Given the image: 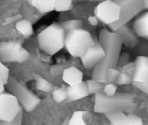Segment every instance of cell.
Masks as SVG:
<instances>
[{"instance_id": "6da1fadb", "label": "cell", "mask_w": 148, "mask_h": 125, "mask_svg": "<svg viewBox=\"0 0 148 125\" xmlns=\"http://www.w3.org/2000/svg\"><path fill=\"white\" fill-rule=\"evenodd\" d=\"M99 41L105 50L103 59L95 66L92 79L105 83V75L109 68L116 67L121 49L122 40L118 33L102 30Z\"/></svg>"}, {"instance_id": "7a4b0ae2", "label": "cell", "mask_w": 148, "mask_h": 125, "mask_svg": "<svg viewBox=\"0 0 148 125\" xmlns=\"http://www.w3.org/2000/svg\"><path fill=\"white\" fill-rule=\"evenodd\" d=\"M66 31L59 23H52L38 35V44L45 54L52 56L65 46Z\"/></svg>"}, {"instance_id": "3957f363", "label": "cell", "mask_w": 148, "mask_h": 125, "mask_svg": "<svg viewBox=\"0 0 148 125\" xmlns=\"http://www.w3.org/2000/svg\"><path fill=\"white\" fill-rule=\"evenodd\" d=\"M134 106V95L130 93H116L114 96H105L103 93L95 94V111L98 113L125 111Z\"/></svg>"}, {"instance_id": "277c9868", "label": "cell", "mask_w": 148, "mask_h": 125, "mask_svg": "<svg viewBox=\"0 0 148 125\" xmlns=\"http://www.w3.org/2000/svg\"><path fill=\"white\" fill-rule=\"evenodd\" d=\"M95 43L90 33L83 28L72 30L66 33L65 47L68 53L75 58H81Z\"/></svg>"}, {"instance_id": "5b68a950", "label": "cell", "mask_w": 148, "mask_h": 125, "mask_svg": "<svg viewBox=\"0 0 148 125\" xmlns=\"http://www.w3.org/2000/svg\"><path fill=\"white\" fill-rule=\"evenodd\" d=\"M5 87L8 90V92L12 93L18 99L21 107L25 111H32L40 103V99L31 91L25 85L13 77H10Z\"/></svg>"}, {"instance_id": "8992f818", "label": "cell", "mask_w": 148, "mask_h": 125, "mask_svg": "<svg viewBox=\"0 0 148 125\" xmlns=\"http://www.w3.org/2000/svg\"><path fill=\"white\" fill-rule=\"evenodd\" d=\"M30 54L18 41L0 43V62L2 63H24L29 59Z\"/></svg>"}, {"instance_id": "52a82bcc", "label": "cell", "mask_w": 148, "mask_h": 125, "mask_svg": "<svg viewBox=\"0 0 148 125\" xmlns=\"http://www.w3.org/2000/svg\"><path fill=\"white\" fill-rule=\"evenodd\" d=\"M121 13V7L113 0L102 2L95 10V17L106 25H111L120 20Z\"/></svg>"}, {"instance_id": "ba28073f", "label": "cell", "mask_w": 148, "mask_h": 125, "mask_svg": "<svg viewBox=\"0 0 148 125\" xmlns=\"http://www.w3.org/2000/svg\"><path fill=\"white\" fill-rule=\"evenodd\" d=\"M22 111L18 99L14 95L6 91L0 94V121H13Z\"/></svg>"}, {"instance_id": "9c48e42d", "label": "cell", "mask_w": 148, "mask_h": 125, "mask_svg": "<svg viewBox=\"0 0 148 125\" xmlns=\"http://www.w3.org/2000/svg\"><path fill=\"white\" fill-rule=\"evenodd\" d=\"M105 55V50L100 42L99 40H95V44L89 48L80 59L85 68L91 69L95 67V66L103 59Z\"/></svg>"}, {"instance_id": "30bf717a", "label": "cell", "mask_w": 148, "mask_h": 125, "mask_svg": "<svg viewBox=\"0 0 148 125\" xmlns=\"http://www.w3.org/2000/svg\"><path fill=\"white\" fill-rule=\"evenodd\" d=\"M132 79L133 82H148V56L136 57Z\"/></svg>"}, {"instance_id": "8fae6325", "label": "cell", "mask_w": 148, "mask_h": 125, "mask_svg": "<svg viewBox=\"0 0 148 125\" xmlns=\"http://www.w3.org/2000/svg\"><path fill=\"white\" fill-rule=\"evenodd\" d=\"M90 95L88 89L86 82L82 81L80 83L73 85V86H68L67 87V96L68 100L71 101H77L82 99L85 97H87Z\"/></svg>"}, {"instance_id": "7c38bea8", "label": "cell", "mask_w": 148, "mask_h": 125, "mask_svg": "<svg viewBox=\"0 0 148 125\" xmlns=\"http://www.w3.org/2000/svg\"><path fill=\"white\" fill-rule=\"evenodd\" d=\"M62 77L68 86H73L83 81V72L76 67L71 66L64 69Z\"/></svg>"}, {"instance_id": "4fadbf2b", "label": "cell", "mask_w": 148, "mask_h": 125, "mask_svg": "<svg viewBox=\"0 0 148 125\" xmlns=\"http://www.w3.org/2000/svg\"><path fill=\"white\" fill-rule=\"evenodd\" d=\"M133 30L138 37L148 39V11L136 18L134 22Z\"/></svg>"}, {"instance_id": "5bb4252c", "label": "cell", "mask_w": 148, "mask_h": 125, "mask_svg": "<svg viewBox=\"0 0 148 125\" xmlns=\"http://www.w3.org/2000/svg\"><path fill=\"white\" fill-rule=\"evenodd\" d=\"M55 0H29L30 5L40 13H47L55 10Z\"/></svg>"}, {"instance_id": "9a60e30c", "label": "cell", "mask_w": 148, "mask_h": 125, "mask_svg": "<svg viewBox=\"0 0 148 125\" xmlns=\"http://www.w3.org/2000/svg\"><path fill=\"white\" fill-rule=\"evenodd\" d=\"M105 116L109 120L111 125H127L128 116L123 111H116L105 113Z\"/></svg>"}, {"instance_id": "2e32d148", "label": "cell", "mask_w": 148, "mask_h": 125, "mask_svg": "<svg viewBox=\"0 0 148 125\" xmlns=\"http://www.w3.org/2000/svg\"><path fill=\"white\" fill-rule=\"evenodd\" d=\"M121 36L123 43L127 46H134L138 43V36L135 33L134 31H131L129 28L121 29V33H118Z\"/></svg>"}, {"instance_id": "e0dca14e", "label": "cell", "mask_w": 148, "mask_h": 125, "mask_svg": "<svg viewBox=\"0 0 148 125\" xmlns=\"http://www.w3.org/2000/svg\"><path fill=\"white\" fill-rule=\"evenodd\" d=\"M15 28L24 37H29L34 33L32 24L26 19L20 20L16 22Z\"/></svg>"}, {"instance_id": "ac0fdd59", "label": "cell", "mask_w": 148, "mask_h": 125, "mask_svg": "<svg viewBox=\"0 0 148 125\" xmlns=\"http://www.w3.org/2000/svg\"><path fill=\"white\" fill-rule=\"evenodd\" d=\"M36 87L38 90H42V91L45 92V93H50L53 91V85L49 82V81L47 80L45 78L42 77L40 76H38L36 78Z\"/></svg>"}, {"instance_id": "d6986e66", "label": "cell", "mask_w": 148, "mask_h": 125, "mask_svg": "<svg viewBox=\"0 0 148 125\" xmlns=\"http://www.w3.org/2000/svg\"><path fill=\"white\" fill-rule=\"evenodd\" d=\"M86 82L90 94H97V93H102L105 83L95 80L94 79L86 80Z\"/></svg>"}, {"instance_id": "ffe728a7", "label": "cell", "mask_w": 148, "mask_h": 125, "mask_svg": "<svg viewBox=\"0 0 148 125\" xmlns=\"http://www.w3.org/2000/svg\"><path fill=\"white\" fill-rule=\"evenodd\" d=\"M72 7V0H55V10L58 12H65L70 10Z\"/></svg>"}, {"instance_id": "44dd1931", "label": "cell", "mask_w": 148, "mask_h": 125, "mask_svg": "<svg viewBox=\"0 0 148 125\" xmlns=\"http://www.w3.org/2000/svg\"><path fill=\"white\" fill-rule=\"evenodd\" d=\"M62 26V28L65 29V31L67 32L68 31H71L72 30L78 29V28H82L83 26V23L81 20H71L65 21V22H62L60 24Z\"/></svg>"}, {"instance_id": "7402d4cb", "label": "cell", "mask_w": 148, "mask_h": 125, "mask_svg": "<svg viewBox=\"0 0 148 125\" xmlns=\"http://www.w3.org/2000/svg\"><path fill=\"white\" fill-rule=\"evenodd\" d=\"M84 111H82L74 112L71 119H69V121H68L69 125H86L84 119Z\"/></svg>"}, {"instance_id": "603a6c76", "label": "cell", "mask_w": 148, "mask_h": 125, "mask_svg": "<svg viewBox=\"0 0 148 125\" xmlns=\"http://www.w3.org/2000/svg\"><path fill=\"white\" fill-rule=\"evenodd\" d=\"M52 99L57 103H60L68 99L67 88H59L52 91Z\"/></svg>"}, {"instance_id": "cb8c5ba5", "label": "cell", "mask_w": 148, "mask_h": 125, "mask_svg": "<svg viewBox=\"0 0 148 125\" xmlns=\"http://www.w3.org/2000/svg\"><path fill=\"white\" fill-rule=\"evenodd\" d=\"M120 72H121L117 69V67L109 68L105 75V83L116 82Z\"/></svg>"}, {"instance_id": "d4e9b609", "label": "cell", "mask_w": 148, "mask_h": 125, "mask_svg": "<svg viewBox=\"0 0 148 125\" xmlns=\"http://www.w3.org/2000/svg\"><path fill=\"white\" fill-rule=\"evenodd\" d=\"M115 83L116 85H121V86L133 83L132 76H131L129 73H126V72H120Z\"/></svg>"}, {"instance_id": "484cf974", "label": "cell", "mask_w": 148, "mask_h": 125, "mask_svg": "<svg viewBox=\"0 0 148 125\" xmlns=\"http://www.w3.org/2000/svg\"><path fill=\"white\" fill-rule=\"evenodd\" d=\"M10 77V69L5 66V64L0 62V82H2L6 86Z\"/></svg>"}, {"instance_id": "4316f807", "label": "cell", "mask_w": 148, "mask_h": 125, "mask_svg": "<svg viewBox=\"0 0 148 125\" xmlns=\"http://www.w3.org/2000/svg\"><path fill=\"white\" fill-rule=\"evenodd\" d=\"M117 85L115 82H110V83H105L104 86V89L102 93L108 96H114L117 91Z\"/></svg>"}, {"instance_id": "83f0119b", "label": "cell", "mask_w": 148, "mask_h": 125, "mask_svg": "<svg viewBox=\"0 0 148 125\" xmlns=\"http://www.w3.org/2000/svg\"><path fill=\"white\" fill-rule=\"evenodd\" d=\"M127 116H128L127 125H144L142 118L139 117V116H137V115L131 113V114L127 115Z\"/></svg>"}, {"instance_id": "f1b7e54d", "label": "cell", "mask_w": 148, "mask_h": 125, "mask_svg": "<svg viewBox=\"0 0 148 125\" xmlns=\"http://www.w3.org/2000/svg\"><path fill=\"white\" fill-rule=\"evenodd\" d=\"M22 121L23 111L13 121H11V122H3V121H0V125H22Z\"/></svg>"}, {"instance_id": "f546056e", "label": "cell", "mask_w": 148, "mask_h": 125, "mask_svg": "<svg viewBox=\"0 0 148 125\" xmlns=\"http://www.w3.org/2000/svg\"><path fill=\"white\" fill-rule=\"evenodd\" d=\"M133 84L138 89L142 90V92L148 96V82H133Z\"/></svg>"}, {"instance_id": "4dcf8cb0", "label": "cell", "mask_w": 148, "mask_h": 125, "mask_svg": "<svg viewBox=\"0 0 148 125\" xmlns=\"http://www.w3.org/2000/svg\"><path fill=\"white\" fill-rule=\"evenodd\" d=\"M89 22H90V23L93 25H96L98 23L97 18L95 16V17H90V18H89Z\"/></svg>"}, {"instance_id": "1f68e13d", "label": "cell", "mask_w": 148, "mask_h": 125, "mask_svg": "<svg viewBox=\"0 0 148 125\" xmlns=\"http://www.w3.org/2000/svg\"><path fill=\"white\" fill-rule=\"evenodd\" d=\"M142 4L144 9L148 10V0H142Z\"/></svg>"}, {"instance_id": "d6a6232c", "label": "cell", "mask_w": 148, "mask_h": 125, "mask_svg": "<svg viewBox=\"0 0 148 125\" xmlns=\"http://www.w3.org/2000/svg\"><path fill=\"white\" fill-rule=\"evenodd\" d=\"M5 91V85L2 82H0V94Z\"/></svg>"}, {"instance_id": "836d02e7", "label": "cell", "mask_w": 148, "mask_h": 125, "mask_svg": "<svg viewBox=\"0 0 148 125\" xmlns=\"http://www.w3.org/2000/svg\"><path fill=\"white\" fill-rule=\"evenodd\" d=\"M68 121H69V119L67 118V119L64 121L63 123L62 124V125H69V124H68Z\"/></svg>"}, {"instance_id": "e575fe53", "label": "cell", "mask_w": 148, "mask_h": 125, "mask_svg": "<svg viewBox=\"0 0 148 125\" xmlns=\"http://www.w3.org/2000/svg\"><path fill=\"white\" fill-rule=\"evenodd\" d=\"M27 1H28H28H29V0H27Z\"/></svg>"}]
</instances>
